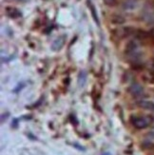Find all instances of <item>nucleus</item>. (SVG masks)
Wrapping results in <instances>:
<instances>
[{
    "mask_svg": "<svg viewBox=\"0 0 154 155\" xmlns=\"http://www.w3.org/2000/svg\"><path fill=\"white\" fill-rule=\"evenodd\" d=\"M7 15H8L11 18H16L21 16V12H18L16 9H13V8H8L7 9Z\"/></svg>",
    "mask_w": 154,
    "mask_h": 155,
    "instance_id": "nucleus-4",
    "label": "nucleus"
},
{
    "mask_svg": "<svg viewBox=\"0 0 154 155\" xmlns=\"http://www.w3.org/2000/svg\"><path fill=\"white\" fill-rule=\"evenodd\" d=\"M104 3L108 6H114L116 5V0H104Z\"/></svg>",
    "mask_w": 154,
    "mask_h": 155,
    "instance_id": "nucleus-8",
    "label": "nucleus"
},
{
    "mask_svg": "<svg viewBox=\"0 0 154 155\" xmlns=\"http://www.w3.org/2000/svg\"><path fill=\"white\" fill-rule=\"evenodd\" d=\"M139 106L143 107L145 110H154V103L149 100H142L139 102Z\"/></svg>",
    "mask_w": 154,
    "mask_h": 155,
    "instance_id": "nucleus-3",
    "label": "nucleus"
},
{
    "mask_svg": "<svg viewBox=\"0 0 154 155\" xmlns=\"http://www.w3.org/2000/svg\"><path fill=\"white\" fill-rule=\"evenodd\" d=\"M88 5H90V12L92 13V16H93V19H94V21L97 23V25H99V20H98V16H97V13L95 12V8H94V6H93L90 0H88Z\"/></svg>",
    "mask_w": 154,
    "mask_h": 155,
    "instance_id": "nucleus-6",
    "label": "nucleus"
},
{
    "mask_svg": "<svg viewBox=\"0 0 154 155\" xmlns=\"http://www.w3.org/2000/svg\"><path fill=\"white\" fill-rule=\"evenodd\" d=\"M153 129H154V127H153Z\"/></svg>",
    "mask_w": 154,
    "mask_h": 155,
    "instance_id": "nucleus-9",
    "label": "nucleus"
},
{
    "mask_svg": "<svg viewBox=\"0 0 154 155\" xmlns=\"http://www.w3.org/2000/svg\"><path fill=\"white\" fill-rule=\"evenodd\" d=\"M129 91H130L132 95H134V96H141L143 94V91H144L142 86H140L138 83H133L130 86Z\"/></svg>",
    "mask_w": 154,
    "mask_h": 155,
    "instance_id": "nucleus-2",
    "label": "nucleus"
},
{
    "mask_svg": "<svg viewBox=\"0 0 154 155\" xmlns=\"http://www.w3.org/2000/svg\"><path fill=\"white\" fill-rule=\"evenodd\" d=\"M63 43H64V41L62 39H57L56 41L53 43V45H52V49L54 50V51H57V50H60V48L63 46Z\"/></svg>",
    "mask_w": 154,
    "mask_h": 155,
    "instance_id": "nucleus-7",
    "label": "nucleus"
},
{
    "mask_svg": "<svg viewBox=\"0 0 154 155\" xmlns=\"http://www.w3.org/2000/svg\"><path fill=\"white\" fill-rule=\"evenodd\" d=\"M86 81H87V74H86V72L85 71H81V72L79 73V75H78V85H79V87H84Z\"/></svg>",
    "mask_w": 154,
    "mask_h": 155,
    "instance_id": "nucleus-5",
    "label": "nucleus"
},
{
    "mask_svg": "<svg viewBox=\"0 0 154 155\" xmlns=\"http://www.w3.org/2000/svg\"><path fill=\"white\" fill-rule=\"evenodd\" d=\"M151 119L146 116H136L131 118V123L138 130H144L151 124Z\"/></svg>",
    "mask_w": 154,
    "mask_h": 155,
    "instance_id": "nucleus-1",
    "label": "nucleus"
}]
</instances>
